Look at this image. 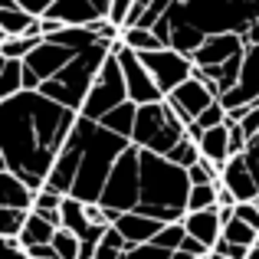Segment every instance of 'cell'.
Masks as SVG:
<instances>
[{"label": "cell", "instance_id": "1", "mask_svg": "<svg viewBox=\"0 0 259 259\" xmlns=\"http://www.w3.org/2000/svg\"><path fill=\"white\" fill-rule=\"evenodd\" d=\"M79 112L43 92H20L0 102V171L17 174L33 194L46 187Z\"/></svg>", "mask_w": 259, "mask_h": 259}, {"label": "cell", "instance_id": "2", "mask_svg": "<svg viewBox=\"0 0 259 259\" xmlns=\"http://www.w3.org/2000/svg\"><path fill=\"white\" fill-rule=\"evenodd\" d=\"M253 23H259V0H174L151 30L164 46L194 56L203 39L220 33L246 36Z\"/></svg>", "mask_w": 259, "mask_h": 259}, {"label": "cell", "instance_id": "3", "mask_svg": "<svg viewBox=\"0 0 259 259\" xmlns=\"http://www.w3.org/2000/svg\"><path fill=\"white\" fill-rule=\"evenodd\" d=\"M190 174L171 164L164 154L141 151V200L135 213L154 217L161 223H184L190 197Z\"/></svg>", "mask_w": 259, "mask_h": 259}, {"label": "cell", "instance_id": "4", "mask_svg": "<svg viewBox=\"0 0 259 259\" xmlns=\"http://www.w3.org/2000/svg\"><path fill=\"white\" fill-rule=\"evenodd\" d=\"M79 125H82V161H79V174H76V187L69 197L82 203H99L102 190H105L108 177H112L118 158L128 151L132 141L121 138V135L102 128L99 121H89L79 115Z\"/></svg>", "mask_w": 259, "mask_h": 259}, {"label": "cell", "instance_id": "5", "mask_svg": "<svg viewBox=\"0 0 259 259\" xmlns=\"http://www.w3.org/2000/svg\"><path fill=\"white\" fill-rule=\"evenodd\" d=\"M115 46H118V43H105V39H99L95 46H89V50L79 53V56L72 59L59 76H53L50 82H43L39 92L50 95L53 102H59V105L72 108V112H82L89 92H92V85H95V79H99L102 66H105L108 56L115 53Z\"/></svg>", "mask_w": 259, "mask_h": 259}, {"label": "cell", "instance_id": "6", "mask_svg": "<svg viewBox=\"0 0 259 259\" xmlns=\"http://www.w3.org/2000/svg\"><path fill=\"white\" fill-rule=\"evenodd\" d=\"M184 138H187V125H184L181 115L167 105V99L154 102V105H138V121H135L132 145H138L141 151L164 154L167 158Z\"/></svg>", "mask_w": 259, "mask_h": 259}, {"label": "cell", "instance_id": "7", "mask_svg": "<svg viewBox=\"0 0 259 259\" xmlns=\"http://www.w3.org/2000/svg\"><path fill=\"white\" fill-rule=\"evenodd\" d=\"M138 200H141V148L128 145V151L118 158L105 190H102L99 207L112 210V213H135Z\"/></svg>", "mask_w": 259, "mask_h": 259}, {"label": "cell", "instance_id": "8", "mask_svg": "<svg viewBox=\"0 0 259 259\" xmlns=\"http://www.w3.org/2000/svg\"><path fill=\"white\" fill-rule=\"evenodd\" d=\"M125 102H132L128 99V85H125V76H121V66H118V56H108V63L102 66V72H99V79H95V85H92V92H89V99H85V105H82V118L89 121H102L108 112H115L118 105H125Z\"/></svg>", "mask_w": 259, "mask_h": 259}, {"label": "cell", "instance_id": "9", "mask_svg": "<svg viewBox=\"0 0 259 259\" xmlns=\"http://www.w3.org/2000/svg\"><path fill=\"white\" fill-rule=\"evenodd\" d=\"M141 63L148 66V72L154 76V82H158L161 95H171L177 92L187 79H194V59L184 56V53L171 50V46H164V50H154V53H138Z\"/></svg>", "mask_w": 259, "mask_h": 259}, {"label": "cell", "instance_id": "10", "mask_svg": "<svg viewBox=\"0 0 259 259\" xmlns=\"http://www.w3.org/2000/svg\"><path fill=\"white\" fill-rule=\"evenodd\" d=\"M115 56H118V66H121V76H125V85H128V99L135 105H154V102H164L154 76L148 72V66L141 63V56L135 50H128L125 43L118 39L115 46Z\"/></svg>", "mask_w": 259, "mask_h": 259}, {"label": "cell", "instance_id": "11", "mask_svg": "<svg viewBox=\"0 0 259 259\" xmlns=\"http://www.w3.org/2000/svg\"><path fill=\"white\" fill-rule=\"evenodd\" d=\"M223 187H230L240 203H256L259 200V161L253 154H236L223 167Z\"/></svg>", "mask_w": 259, "mask_h": 259}, {"label": "cell", "instance_id": "12", "mask_svg": "<svg viewBox=\"0 0 259 259\" xmlns=\"http://www.w3.org/2000/svg\"><path fill=\"white\" fill-rule=\"evenodd\" d=\"M213 102H220V99H213V95H210V89L203 85L197 76H194V79H187V82L177 89V92L167 95V105H171L174 112L181 115L184 125H194V121L200 118V115L207 112Z\"/></svg>", "mask_w": 259, "mask_h": 259}, {"label": "cell", "instance_id": "13", "mask_svg": "<svg viewBox=\"0 0 259 259\" xmlns=\"http://www.w3.org/2000/svg\"><path fill=\"white\" fill-rule=\"evenodd\" d=\"M76 56H79L76 50H69V46H59V43H53V39L43 36V43H39L36 50H33L30 56L23 59V63L39 76V82H50V79L59 76V72H63ZM39 89H43V85H39Z\"/></svg>", "mask_w": 259, "mask_h": 259}, {"label": "cell", "instance_id": "14", "mask_svg": "<svg viewBox=\"0 0 259 259\" xmlns=\"http://www.w3.org/2000/svg\"><path fill=\"white\" fill-rule=\"evenodd\" d=\"M240 53H246V36H240V33H220V36L203 39V46L190 59L200 69H210V66H227Z\"/></svg>", "mask_w": 259, "mask_h": 259}, {"label": "cell", "instance_id": "15", "mask_svg": "<svg viewBox=\"0 0 259 259\" xmlns=\"http://www.w3.org/2000/svg\"><path fill=\"white\" fill-rule=\"evenodd\" d=\"M223 105L227 112L233 108H243V105H253L259 102V46H249L246 50V59H243V72H240V82H236L233 92L223 95Z\"/></svg>", "mask_w": 259, "mask_h": 259}, {"label": "cell", "instance_id": "16", "mask_svg": "<svg viewBox=\"0 0 259 259\" xmlns=\"http://www.w3.org/2000/svg\"><path fill=\"white\" fill-rule=\"evenodd\" d=\"M184 230H187L194 240H200L203 246L213 253L217 243L223 240V217H220V207H210V210H197V213H187V217H184Z\"/></svg>", "mask_w": 259, "mask_h": 259}, {"label": "cell", "instance_id": "17", "mask_svg": "<svg viewBox=\"0 0 259 259\" xmlns=\"http://www.w3.org/2000/svg\"><path fill=\"white\" fill-rule=\"evenodd\" d=\"M112 227L128 240V246H141V243H151L161 233V227H167V223L154 220V217H145V213H118Z\"/></svg>", "mask_w": 259, "mask_h": 259}, {"label": "cell", "instance_id": "18", "mask_svg": "<svg viewBox=\"0 0 259 259\" xmlns=\"http://www.w3.org/2000/svg\"><path fill=\"white\" fill-rule=\"evenodd\" d=\"M46 20H56L63 26H92L99 23V10H95L92 0H56V4L46 10Z\"/></svg>", "mask_w": 259, "mask_h": 259}, {"label": "cell", "instance_id": "19", "mask_svg": "<svg viewBox=\"0 0 259 259\" xmlns=\"http://www.w3.org/2000/svg\"><path fill=\"white\" fill-rule=\"evenodd\" d=\"M33 203H36V194L20 181L17 174L10 171H0V207H10V210H30L33 213Z\"/></svg>", "mask_w": 259, "mask_h": 259}, {"label": "cell", "instance_id": "20", "mask_svg": "<svg viewBox=\"0 0 259 259\" xmlns=\"http://www.w3.org/2000/svg\"><path fill=\"white\" fill-rule=\"evenodd\" d=\"M200 158L210 161V164H217V167H227L230 164L233 151H230V128L227 125L203 132V138H200Z\"/></svg>", "mask_w": 259, "mask_h": 259}, {"label": "cell", "instance_id": "21", "mask_svg": "<svg viewBox=\"0 0 259 259\" xmlns=\"http://www.w3.org/2000/svg\"><path fill=\"white\" fill-rule=\"evenodd\" d=\"M0 36H43L39 33V17L26 10H0Z\"/></svg>", "mask_w": 259, "mask_h": 259}, {"label": "cell", "instance_id": "22", "mask_svg": "<svg viewBox=\"0 0 259 259\" xmlns=\"http://www.w3.org/2000/svg\"><path fill=\"white\" fill-rule=\"evenodd\" d=\"M23 72H26L23 59H0V102L13 99V95H20V92H26Z\"/></svg>", "mask_w": 259, "mask_h": 259}, {"label": "cell", "instance_id": "23", "mask_svg": "<svg viewBox=\"0 0 259 259\" xmlns=\"http://www.w3.org/2000/svg\"><path fill=\"white\" fill-rule=\"evenodd\" d=\"M135 121H138V105H135V102H125V105H118L115 112H108L105 118L99 121V125L132 141V135H135Z\"/></svg>", "mask_w": 259, "mask_h": 259}, {"label": "cell", "instance_id": "24", "mask_svg": "<svg viewBox=\"0 0 259 259\" xmlns=\"http://www.w3.org/2000/svg\"><path fill=\"white\" fill-rule=\"evenodd\" d=\"M59 227H53L50 220H43L39 213H30V220H26L23 233H20V243H23V249L30 246H43V243H53V236H56Z\"/></svg>", "mask_w": 259, "mask_h": 259}, {"label": "cell", "instance_id": "25", "mask_svg": "<svg viewBox=\"0 0 259 259\" xmlns=\"http://www.w3.org/2000/svg\"><path fill=\"white\" fill-rule=\"evenodd\" d=\"M121 43L135 53H154V50H164V43L158 39V33L148 30V26H125L121 30Z\"/></svg>", "mask_w": 259, "mask_h": 259}, {"label": "cell", "instance_id": "26", "mask_svg": "<svg viewBox=\"0 0 259 259\" xmlns=\"http://www.w3.org/2000/svg\"><path fill=\"white\" fill-rule=\"evenodd\" d=\"M43 36H0V59H26Z\"/></svg>", "mask_w": 259, "mask_h": 259}, {"label": "cell", "instance_id": "27", "mask_svg": "<svg viewBox=\"0 0 259 259\" xmlns=\"http://www.w3.org/2000/svg\"><path fill=\"white\" fill-rule=\"evenodd\" d=\"M26 220H30V210H10L0 207V240H20Z\"/></svg>", "mask_w": 259, "mask_h": 259}, {"label": "cell", "instance_id": "28", "mask_svg": "<svg viewBox=\"0 0 259 259\" xmlns=\"http://www.w3.org/2000/svg\"><path fill=\"white\" fill-rule=\"evenodd\" d=\"M223 240L227 243H236V246H249L253 249L256 243H259V230H253L249 223H243V220H230L227 227H223Z\"/></svg>", "mask_w": 259, "mask_h": 259}, {"label": "cell", "instance_id": "29", "mask_svg": "<svg viewBox=\"0 0 259 259\" xmlns=\"http://www.w3.org/2000/svg\"><path fill=\"white\" fill-rule=\"evenodd\" d=\"M217 187H220V184H217ZM217 187L213 184H194V187H190V197H187V213L217 207Z\"/></svg>", "mask_w": 259, "mask_h": 259}, {"label": "cell", "instance_id": "30", "mask_svg": "<svg viewBox=\"0 0 259 259\" xmlns=\"http://www.w3.org/2000/svg\"><path fill=\"white\" fill-rule=\"evenodd\" d=\"M167 161H171V164H177V167H184V171H190V167L200 161V145H197V141H190V138H184L181 145H177L174 151L167 154Z\"/></svg>", "mask_w": 259, "mask_h": 259}, {"label": "cell", "instance_id": "31", "mask_svg": "<svg viewBox=\"0 0 259 259\" xmlns=\"http://www.w3.org/2000/svg\"><path fill=\"white\" fill-rule=\"evenodd\" d=\"M187 240V230H184V223H167V227H161V233L154 236V246L167 249V253H177L181 249V243Z\"/></svg>", "mask_w": 259, "mask_h": 259}, {"label": "cell", "instance_id": "32", "mask_svg": "<svg viewBox=\"0 0 259 259\" xmlns=\"http://www.w3.org/2000/svg\"><path fill=\"white\" fill-rule=\"evenodd\" d=\"M53 246H56L59 259H79V256H82V240H79L76 233H69V230H56Z\"/></svg>", "mask_w": 259, "mask_h": 259}, {"label": "cell", "instance_id": "33", "mask_svg": "<svg viewBox=\"0 0 259 259\" xmlns=\"http://www.w3.org/2000/svg\"><path fill=\"white\" fill-rule=\"evenodd\" d=\"M187 174H190V184H213V187H217V184L223 181V167L210 164V161H203V158L197 161Z\"/></svg>", "mask_w": 259, "mask_h": 259}, {"label": "cell", "instance_id": "34", "mask_svg": "<svg viewBox=\"0 0 259 259\" xmlns=\"http://www.w3.org/2000/svg\"><path fill=\"white\" fill-rule=\"evenodd\" d=\"M227 105H223V102H213V105L207 108V112L200 115V118L194 121L197 128H200V132H210V128H220V125H227Z\"/></svg>", "mask_w": 259, "mask_h": 259}, {"label": "cell", "instance_id": "35", "mask_svg": "<svg viewBox=\"0 0 259 259\" xmlns=\"http://www.w3.org/2000/svg\"><path fill=\"white\" fill-rule=\"evenodd\" d=\"M171 256H174V253L154 246V243H141V246H128L121 259H171Z\"/></svg>", "mask_w": 259, "mask_h": 259}, {"label": "cell", "instance_id": "36", "mask_svg": "<svg viewBox=\"0 0 259 259\" xmlns=\"http://www.w3.org/2000/svg\"><path fill=\"white\" fill-rule=\"evenodd\" d=\"M135 4H138V0H115V4H112V17H108V20H112L115 26L125 30V23H128V17H132Z\"/></svg>", "mask_w": 259, "mask_h": 259}, {"label": "cell", "instance_id": "37", "mask_svg": "<svg viewBox=\"0 0 259 259\" xmlns=\"http://www.w3.org/2000/svg\"><path fill=\"white\" fill-rule=\"evenodd\" d=\"M213 253H217V256H223V259H249V253H253V249H249V246H236V243L220 240Z\"/></svg>", "mask_w": 259, "mask_h": 259}, {"label": "cell", "instance_id": "38", "mask_svg": "<svg viewBox=\"0 0 259 259\" xmlns=\"http://www.w3.org/2000/svg\"><path fill=\"white\" fill-rule=\"evenodd\" d=\"M236 220H243V223H249L253 230H259V207L256 203H236Z\"/></svg>", "mask_w": 259, "mask_h": 259}, {"label": "cell", "instance_id": "39", "mask_svg": "<svg viewBox=\"0 0 259 259\" xmlns=\"http://www.w3.org/2000/svg\"><path fill=\"white\" fill-rule=\"evenodd\" d=\"M20 7H23L26 13H33V17H46V10H50L56 0H17Z\"/></svg>", "mask_w": 259, "mask_h": 259}, {"label": "cell", "instance_id": "40", "mask_svg": "<svg viewBox=\"0 0 259 259\" xmlns=\"http://www.w3.org/2000/svg\"><path fill=\"white\" fill-rule=\"evenodd\" d=\"M236 203H240V200H236V194H233L230 187H223V184H220V187H217V207H227V210H233Z\"/></svg>", "mask_w": 259, "mask_h": 259}, {"label": "cell", "instance_id": "41", "mask_svg": "<svg viewBox=\"0 0 259 259\" xmlns=\"http://www.w3.org/2000/svg\"><path fill=\"white\" fill-rule=\"evenodd\" d=\"M26 253H30V259H59V253H56V246H53V243H43V246H30Z\"/></svg>", "mask_w": 259, "mask_h": 259}, {"label": "cell", "instance_id": "42", "mask_svg": "<svg viewBox=\"0 0 259 259\" xmlns=\"http://www.w3.org/2000/svg\"><path fill=\"white\" fill-rule=\"evenodd\" d=\"M249 259H259V243L253 246V253H249Z\"/></svg>", "mask_w": 259, "mask_h": 259}, {"label": "cell", "instance_id": "43", "mask_svg": "<svg viewBox=\"0 0 259 259\" xmlns=\"http://www.w3.org/2000/svg\"><path fill=\"white\" fill-rule=\"evenodd\" d=\"M210 259H223V256H217V253H210Z\"/></svg>", "mask_w": 259, "mask_h": 259}, {"label": "cell", "instance_id": "44", "mask_svg": "<svg viewBox=\"0 0 259 259\" xmlns=\"http://www.w3.org/2000/svg\"><path fill=\"white\" fill-rule=\"evenodd\" d=\"M256 207H259V200H256Z\"/></svg>", "mask_w": 259, "mask_h": 259}]
</instances>
